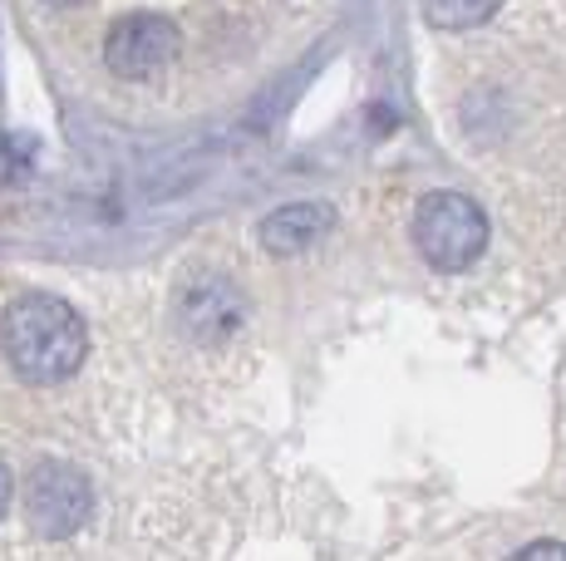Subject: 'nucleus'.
Masks as SVG:
<instances>
[{"mask_svg":"<svg viewBox=\"0 0 566 561\" xmlns=\"http://www.w3.org/2000/svg\"><path fill=\"white\" fill-rule=\"evenodd\" d=\"M0 350L25 384H60L80 374L90 354V330L80 310L54 296H20L0 316Z\"/></svg>","mask_w":566,"mask_h":561,"instance_id":"f257e3e1","label":"nucleus"},{"mask_svg":"<svg viewBox=\"0 0 566 561\" xmlns=\"http://www.w3.org/2000/svg\"><path fill=\"white\" fill-rule=\"evenodd\" d=\"M413 246L433 272H468L488 246V218L463 192H429L413 208Z\"/></svg>","mask_w":566,"mask_h":561,"instance_id":"f03ea898","label":"nucleus"},{"mask_svg":"<svg viewBox=\"0 0 566 561\" xmlns=\"http://www.w3.org/2000/svg\"><path fill=\"white\" fill-rule=\"evenodd\" d=\"M20 502L40 542H70L94 512V483L74 463H35Z\"/></svg>","mask_w":566,"mask_h":561,"instance_id":"7ed1b4c3","label":"nucleus"},{"mask_svg":"<svg viewBox=\"0 0 566 561\" xmlns=\"http://www.w3.org/2000/svg\"><path fill=\"white\" fill-rule=\"evenodd\" d=\"M178 45H182L178 25H172L168 15L144 10V15L114 20V30H108V40H104V64L118 80H148V74L168 70V64L178 60Z\"/></svg>","mask_w":566,"mask_h":561,"instance_id":"20e7f679","label":"nucleus"},{"mask_svg":"<svg viewBox=\"0 0 566 561\" xmlns=\"http://www.w3.org/2000/svg\"><path fill=\"white\" fill-rule=\"evenodd\" d=\"M335 226V208L331 202H286V208H276L266 222H261V246H266L271 256H296L315 246L325 232Z\"/></svg>","mask_w":566,"mask_h":561,"instance_id":"39448f33","label":"nucleus"},{"mask_svg":"<svg viewBox=\"0 0 566 561\" xmlns=\"http://www.w3.org/2000/svg\"><path fill=\"white\" fill-rule=\"evenodd\" d=\"M182 320H188V330L198 340H227L242 326V296L227 280H202L182 300Z\"/></svg>","mask_w":566,"mask_h":561,"instance_id":"423d86ee","label":"nucleus"},{"mask_svg":"<svg viewBox=\"0 0 566 561\" xmlns=\"http://www.w3.org/2000/svg\"><path fill=\"white\" fill-rule=\"evenodd\" d=\"M497 6H503V0H423V15H429L433 30L459 35V30H478L483 20H493Z\"/></svg>","mask_w":566,"mask_h":561,"instance_id":"0eeeda50","label":"nucleus"},{"mask_svg":"<svg viewBox=\"0 0 566 561\" xmlns=\"http://www.w3.org/2000/svg\"><path fill=\"white\" fill-rule=\"evenodd\" d=\"M507 561H566V547L562 542H527L517 557H507Z\"/></svg>","mask_w":566,"mask_h":561,"instance_id":"6e6552de","label":"nucleus"},{"mask_svg":"<svg viewBox=\"0 0 566 561\" xmlns=\"http://www.w3.org/2000/svg\"><path fill=\"white\" fill-rule=\"evenodd\" d=\"M10 493H15V483H10L6 463H0V517H6V512H10Z\"/></svg>","mask_w":566,"mask_h":561,"instance_id":"1a4fd4ad","label":"nucleus"},{"mask_svg":"<svg viewBox=\"0 0 566 561\" xmlns=\"http://www.w3.org/2000/svg\"><path fill=\"white\" fill-rule=\"evenodd\" d=\"M54 6H80V0H54Z\"/></svg>","mask_w":566,"mask_h":561,"instance_id":"9d476101","label":"nucleus"}]
</instances>
